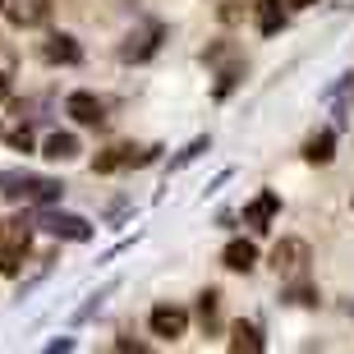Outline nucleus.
<instances>
[{
    "label": "nucleus",
    "instance_id": "obj_1",
    "mask_svg": "<svg viewBox=\"0 0 354 354\" xmlns=\"http://www.w3.org/2000/svg\"><path fill=\"white\" fill-rule=\"evenodd\" d=\"M32 244V225L28 221H0V276H19Z\"/></svg>",
    "mask_w": 354,
    "mask_h": 354
},
{
    "label": "nucleus",
    "instance_id": "obj_2",
    "mask_svg": "<svg viewBox=\"0 0 354 354\" xmlns=\"http://www.w3.org/2000/svg\"><path fill=\"white\" fill-rule=\"evenodd\" d=\"M308 263H313V253H308V244L304 239H281L272 249V267L286 281H299V276H308Z\"/></svg>",
    "mask_w": 354,
    "mask_h": 354
},
{
    "label": "nucleus",
    "instance_id": "obj_3",
    "mask_svg": "<svg viewBox=\"0 0 354 354\" xmlns=\"http://www.w3.org/2000/svg\"><path fill=\"white\" fill-rule=\"evenodd\" d=\"M147 327H152V336H161V341H180L184 331H189V313L175 308V304H157V308L147 313Z\"/></svg>",
    "mask_w": 354,
    "mask_h": 354
},
{
    "label": "nucleus",
    "instance_id": "obj_4",
    "mask_svg": "<svg viewBox=\"0 0 354 354\" xmlns=\"http://www.w3.org/2000/svg\"><path fill=\"white\" fill-rule=\"evenodd\" d=\"M46 14H51L46 0H5V19L14 28H37V24H46Z\"/></svg>",
    "mask_w": 354,
    "mask_h": 354
},
{
    "label": "nucleus",
    "instance_id": "obj_5",
    "mask_svg": "<svg viewBox=\"0 0 354 354\" xmlns=\"http://www.w3.org/2000/svg\"><path fill=\"white\" fill-rule=\"evenodd\" d=\"M65 111L79 124H102L106 120V106H102V97H92V92H69V102H65Z\"/></svg>",
    "mask_w": 354,
    "mask_h": 354
},
{
    "label": "nucleus",
    "instance_id": "obj_6",
    "mask_svg": "<svg viewBox=\"0 0 354 354\" xmlns=\"http://www.w3.org/2000/svg\"><path fill=\"white\" fill-rule=\"evenodd\" d=\"M221 263L230 267V272H253V263H258V249H253L249 239H230L221 249Z\"/></svg>",
    "mask_w": 354,
    "mask_h": 354
},
{
    "label": "nucleus",
    "instance_id": "obj_7",
    "mask_svg": "<svg viewBox=\"0 0 354 354\" xmlns=\"http://www.w3.org/2000/svg\"><path fill=\"white\" fill-rule=\"evenodd\" d=\"M230 350L263 354V336H258V327H253V322H235V327H230Z\"/></svg>",
    "mask_w": 354,
    "mask_h": 354
},
{
    "label": "nucleus",
    "instance_id": "obj_8",
    "mask_svg": "<svg viewBox=\"0 0 354 354\" xmlns=\"http://www.w3.org/2000/svg\"><path fill=\"white\" fill-rule=\"evenodd\" d=\"M79 55H83V51H79V41L65 37V32L46 41V60H51V65H79Z\"/></svg>",
    "mask_w": 354,
    "mask_h": 354
},
{
    "label": "nucleus",
    "instance_id": "obj_9",
    "mask_svg": "<svg viewBox=\"0 0 354 354\" xmlns=\"http://www.w3.org/2000/svg\"><path fill=\"white\" fill-rule=\"evenodd\" d=\"M152 157V152H133V147H111V152H106V157H97L92 161V171H120V166H129V161H147Z\"/></svg>",
    "mask_w": 354,
    "mask_h": 354
},
{
    "label": "nucleus",
    "instance_id": "obj_10",
    "mask_svg": "<svg viewBox=\"0 0 354 354\" xmlns=\"http://www.w3.org/2000/svg\"><path fill=\"white\" fill-rule=\"evenodd\" d=\"M276 207H281V203H276V194H263V198H258V203H253L249 212H244V221H249L253 230H267V221L276 216Z\"/></svg>",
    "mask_w": 354,
    "mask_h": 354
},
{
    "label": "nucleus",
    "instance_id": "obj_11",
    "mask_svg": "<svg viewBox=\"0 0 354 354\" xmlns=\"http://www.w3.org/2000/svg\"><path fill=\"white\" fill-rule=\"evenodd\" d=\"M74 152H79V138L74 133H51L46 147H41V157H51V161H69Z\"/></svg>",
    "mask_w": 354,
    "mask_h": 354
},
{
    "label": "nucleus",
    "instance_id": "obj_12",
    "mask_svg": "<svg viewBox=\"0 0 354 354\" xmlns=\"http://www.w3.org/2000/svg\"><path fill=\"white\" fill-rule=\"evenodd\" d=\"M46 230H55V235H69V239H88V221H79V216H46Z\"/></svg>",
    "mask_w": 354,
    "mask_h": 354
},
{
    "label": "nucleus",
    "instance_id": "obj_13",
    "mask_svg": "<svg viewBox=\"0 0 354 354\" xmlns=\"http://www.w3.org/2000/svg\"><path fill=\"white\" fill-rule=\"evenodd\" d=\"M281 24H286V14H281V0H258V28H263V32H276Z\"/></svg>",
    "mask_w": 354,
    "mask_h": 354
},
{
    "label": "nucleus",
    "instance_id": "obj_14",
    "mask_svg": "<svg viewBox=\"0 0 354 354\" xmlns=\"http://www.w3.org/2000/svg\"><path fill=\"white\" fill-rule=\"evenodd\" d=\"M304 157H308V161H331V133H317Z\"/></svg>",
    "mask_w": 354,
    "mask_h": 354
},
{
    "label": "nucleus",
    "instance_id": "obj_15",
    "mask_svg": "<svg viewBox=\"0 0 354 354\" xmlns=\"http://www.w3.org/2000/svg\"><path fill=\"white\" fill-rule=\"evenodd\" d=\"M216 299H221L216 290H207V295L198 299V313H203V322H212V317H216Z\"/></svg>",
    "mask_w": 354,
    "mask_h": 354
},
{
    "label": "nucleus",
    "instance_id": "obj_16",
    "mask_svg": "<svg viewBox=\"0 0 354 354\" xmlns=\"http://www.w3.org/2000/svg\"><path fill=\"white\" fill-rule=\"evenodd\" d=\"M286 5H317V0H286Z\"/></svg>",
    "mask_w": 354,
    "mask_h": 354
}]
</instances>
